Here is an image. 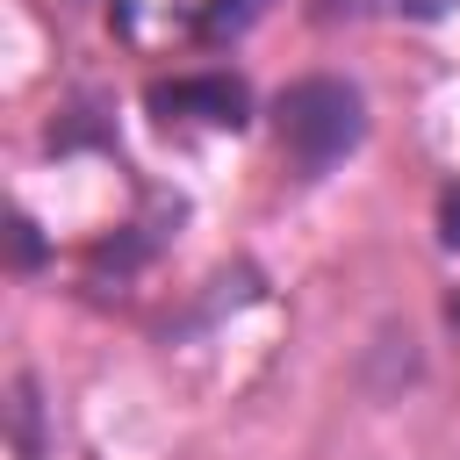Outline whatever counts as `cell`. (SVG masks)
I'll return each instance as SVG.
<instances>
[{"label":"cell","mask_w":460,"mask_h":460,"mask_svg":"<svg viewBox=\"0 0 460 460\" xmlns=\"http://www.w3.org/2000/svg\"><path fill=\"white\" fill-rule=\"evenodd\" d=\"M151 108H158L165 122L244 129V108H252V93H244L230 72H201V79H172V86H151Z\"/></svg>","instance_id":"obj_2"},{"label":"cell","mask_w":460,"mask_h":460,"mask_svg":"<svg viewBox=\"0 0 460 460\" xmlns=\"http://www.w3.org/2000/svg\"><path fill=\"white\" fill-rule=\"evenodd\" d=\"M266 7H273V0H208L201 29H208V36H237V29H252Z\"/></svg>","instance_id":"obj_4"},{"label":"cell","mask_w":460,"mask_h":460,"mask_svg":"<svg viewBox=\"0 0 460 460\" xmlns=\"http://www.w3.org/2000/svg\"><path fill=\"white\" fill-rule=\"evenodd\" d=\"M14 453L22 460H43V395H36V374H14Z\"/></svg>","instance_id":"obj_3"},{"label":"cell","mask_w":460,"mask_h":460,"mask_svg":"<svg viewBox=\"0 0 460 460\" xmlns=\"http://www.w3.org/2000/svg\"><path fill=\"white\" fill-rule=\"evenodd\" d=\"M402 7H410V14H424V22H431V14H446V7H453V0H402Z\"/></svg>","instance_id":"obj_7"},{"label":"cell","mask_w":460,"mask_h":460,"mask_svg":"<svg viewBox=\"0 0 460 460\" xmlns=\"http://www.w3.org/2000/svg\"><path fill=\"white\" fill-rule=\"evenodd\" d=\"M352 7H359V0H323V14H352Z\"/></svg>","instance_id":"obj_8"},{"label":"cell","mask_w":460,"mask_h":460,"mask_svg":"<svg viewBox=\"0 0 460 460\" xmlns=\"http://www.w3.org/2000/svg\"><path fill=\"white\" fill-rule=\"evenodd\" d=\"M446 316H453V331H460V295H453V302H446Z\"/></svg>","instance_id":"obj_9"},{"label":"cell","mask_w":460,"mask_h":460,"mask_svg":"<svg viewBox=\"0 0 460 460\" xmlns=\"http://www.w3.org/2000/svg\"><path fill=\"white\" fill-rule=\"evenodd\" d=\"M273 122H280V151L295 158V172H331L359 137H367V101H359V86H345V79H295L288 93H280V108H273Z\"/></svg>","instance_id":"obj_1"},{"label":"cell","mask_w":460,"mask_h":460,"mask_svg":"<svg viewBox=\"0 0 460 460\" xmlns=\"http://www.w3.org/2000/svg\"><path fill=\"white\" fill-rule=\"evenodd\" d=\"M438 237L460 252V187H453V194H446V208H438Z\"/></svg>","instance_id":"obj_6"},{"label":"cell","mask_w":460,"mask_h":460,"mask_svg":"<svg viewBox=\"0 0 460 460\" xmlns=\"http://www.w3.org/2000/svg\"><path fill=\"white\" fill-rule=\"evenodd\" d=\"M14 259H22V266H36V259H43V244H36V223H29V216L14 223Z\"/></svg>","instance_id":"obj_5"}]
</instances>
